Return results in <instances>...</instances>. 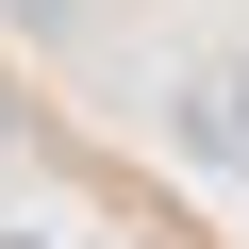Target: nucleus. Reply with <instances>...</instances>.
Returning <instances> with one entry per match:
<instances>
[{"mask_svg":"<svg viewBox=\"0 0 249 249\" xmlns=\"http://www.w3.org/2000/svg\"><path fill=\"white\" fill-rule=\"evenodd\" d=\"M17 17H34V34H67V0H17Z\"/></svg>","mask_w":249,"mask_h":249,"instance_id":"obj_2","label":"nucleus"},{"mask_svg":"<svg viewBox=\"0 0 249 249\" xmlns=\"http://www.w3.org/2000/svg\"><path fill=\"white\" fill-rule=\"evenodd\" d=\"M183 133H199L216 166H249V67H216V83H199V116H183Z\"/></svg>","mask_w":249,"mask_h":249,"instance_id":"obj_1","label":"nucleus"}]
</instances>
